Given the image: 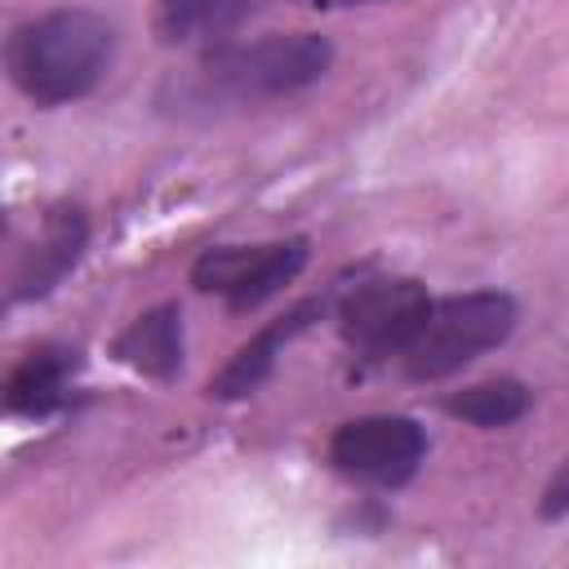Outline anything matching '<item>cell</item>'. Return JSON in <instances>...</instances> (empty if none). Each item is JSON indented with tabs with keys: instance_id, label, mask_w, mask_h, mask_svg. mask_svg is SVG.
<instances>
[{
	"instance_id": "cell-3",
	"label": "cell",
	"mask_w": 569,
	"mask_h": 569,
	"mask_svg": "<svg viewBox=\"0 0 569 569\" xmlns=\"http://www.w3.org/2000/svg\"><path fill=\"white\" fill-rule=\"evenodd\" d=\"M516 329V298L502 289H467L449 298H431L427 320L413 342L400 351V369L413 382H440L502 347Z\"/></svg>"
},
{
	"instance_id": "cell-2",
	"label": "cell",
	"mask_w": 569,
	"mask_h": 569,
	"mask_svg": "<svg viewBox=\"0 0 569 569\" xmlns=\"http://www.w3.org/2000/svg\"><path fill=\"white\" fill-rule=\"evenodd\" d=\"M333 67V44L316 31H276L244 44H209V53L196 62L187 93L200 107H253L293 98L311 84H320Z\"/></svg>"
},
{
	"instance_id": "cell-13",
	"label": "cell",
	"mask_w": 569,
	"mask_h": 569,
	"mask_svg": "<svg viewBox=\"0 0 569 569\" xmlns=\"http://www.w3.org/2000/svg\"><path fill=\"white\" fill-rule=\"evenodd\" d=\"M538 516H542V520H565V516H569V453L560 458V467H556L551 480L542 485Z\"/></svg>"
},
{
	"instance_id": "cell-5",
	"label": "cell",
	"mask_w": 569,
	"mask_h": 569,
	"mask_svg": "<svg viewBox=\"0 0 569 569\" xmlns=\"http://www.w3.org/2000/svg\"><path fill=\"white\" fill-rule=\"evenodd\" d=\"M307 240H271V244H213L191 262V284L200 293L222 298L231 311H253L298 280L307 267Z\"/></svg>"
},
{
	"instance_id": "cell-8",
	"label": "cell",
	"mask_w": 569,
	"mask_h": 569,
	"mask_svg": "<svg viewBox=\"0 0 569 569\" xmlns=\"http://www.w3.org/2000/svg\"><path fill=\"white\" fill-rule=\"evenodd\" d=\"M320 316H325V298H302V302H293L289 311H280L276 320H267V325H262L249 342H240L236 356L209 378V396H213V400H244V396H253V391L271 378V369H276V360L284 356V347H289L302 329H311Z\"/></svg>"
},
{
	"instance_id": "cell-12",
	"label": "cell",
	"mask_w": 569,
	"mask_h": 569,
	"mask_svg": "<svg viewBox=\"0 0 569 569\" xmlns=\"http://www.w3.org/2000/svg\"><path fill=\"white\" fill-rule=\"evenodd\" d=\"M529 405H533V391L520 378H485V382H471V387L445 396L449 418H462V422L485 427V431L520 422L529 413Z\"/></svg>"
},
{
	"instance_id": "cell-11",
	"label": "cell",
	"mask_w": 569,
	"mask_h": 569,
	"mask_svg": "<svg viewBox=\"0 0 569 569\" xmlns=\"http://www.w3.org/2000/svg\"><path fill=\"white\" fill-rule=\"evenodd\" d=\"M253 0H156V31L164 44H222Z\"/></svg>"
},
{
	"instance_id": "cell-1",
	"label": "cell",
	"mask_w": 569,
	"mask_h": 569,
	"mask_svg": "<svg viewBox=\"0 0 569 569\" xmlns=\"http://www.w3.org/2000/svg\"><path fill=\"white\" fill-rule=\"evenodd\" d=\"M116 62V22L93 9H49L13 27L4 67L36 107H62L102 84Z\"/></svg>"
},
{
	"instance_id": "cell-7",
	"label": "cell",
	"mask_w": 569,
	"mask_h": 569,
	"mask_svg": "<svg viewBox=\"0 0 569 569\" xmlns=\"http://www.w3.org/2000/svg\"><path fill=\"white\" fill-rule=\"evenodd\" d=\"M89 244V218L80 204H53L40 218V231L27 240V249L18 253L13 280H9V298L13 302H36L44 293H53L76 262L84 258Z\"/></svg>"
},
{
	"instance_id": "cell-4",
	"label": "cell",
	"mask_w": 569,
	"mask_h": 569,
	"mask_svg": "<svg viewBox=\"0 0 569 569\" xmlns=\"http://www.w3.org/2000/svg\"><path fill=\"white\" fill-rule=\"evenodd\" d=\"M329 467L347 480L378 485V489H400L413 480V471L427 458V431L409 413H365L347 418L329 436Z\"/></svg>"
},
{
	"instance_id": "cell-10",
	"label": "cell",
	"mask_w": 569,
	"mask_h": 569,
	"mask_svg": "<svg viewBox=\"0 0 569 569\" xmlns=\"http://www.w3.org/2000/svg\"><path fill=\"white\" fill-rule=\"evenodd\" d=\"M76 373H80V351L44 342L13 365L9 382H4V409L18 418H44L67 405Z\"/></svg>"
},
{
	"instance_id": "cell-14",
	"label": "cell",
	"mask_w": 569,
	"mask_h": 569,
	"mask_svg": "<svg viewBox=\"0 0 569 569\" xmlns=\"http://www.w3.org/2000/svg\"><path fill=\"white\" fill-rule=\"evenodd\" d=\"M293 4H311V9H351V4H373V0H293Z\"/></svg>"
},
{
	"instance_id": "cell-6",
	"label": "cell",
	"mask_w": 569,
	"mask_h": 569,
	"mask_svg": "<svg viewBox=\"0 0 569 569\" xmlns=\"http://www.w3.org/2000/svg\"><path fill=\"white\" fill-rule=\"evenodd\" d=\"M431 311V293L409 276H378L356 284L338 307V329L351 351L365 360H387L413 342L418 325Z\"/></svg>"
},
{
	"instance_id": "cell-9",
	"label": "cell",
	"mask_w": 569,
	"mask_h": 569,
	"mask_svg": "<svg viewBox=\"0 0 569 569\" xmlns=\"http://www.w3.org/2000/svg\"><path fill=\"white\" fill-rule=\"evenodd\" d=\"M116 360L129 365L142 378L156 382H173L187 356V338H182V307L178 302H156L142 316H133L120 333H116Z\"/></svg>"
}]
</instances>
